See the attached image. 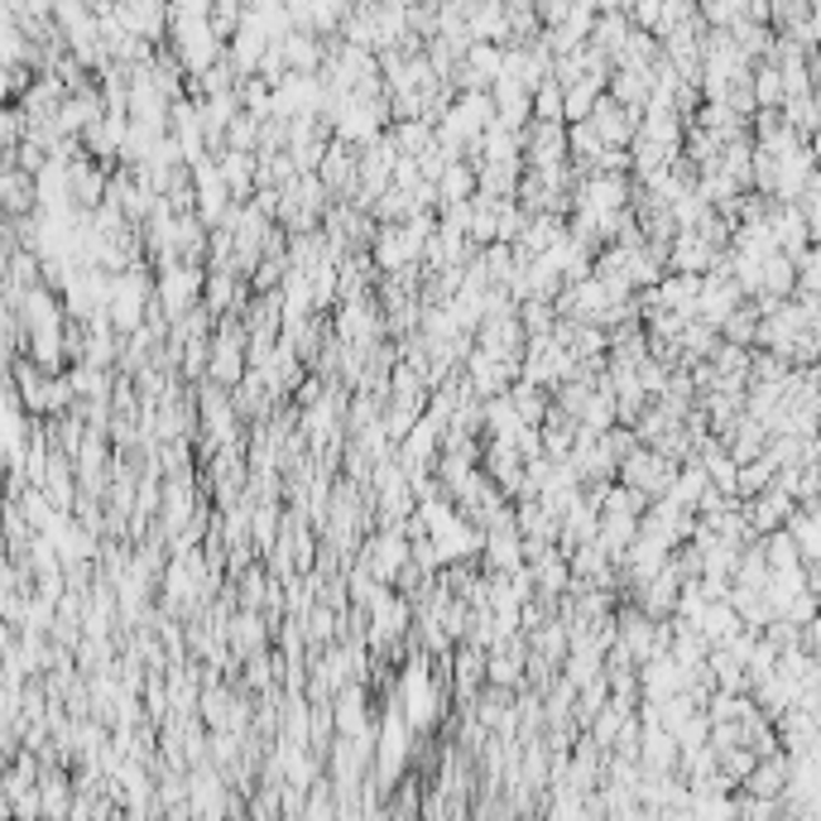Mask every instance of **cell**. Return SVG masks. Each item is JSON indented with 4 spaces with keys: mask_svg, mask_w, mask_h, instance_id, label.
<instances>
[{
    "mask_svg": "<svg viewBox=\"0 0 821 821\" xmlns=\"http://www.w3.org/2000/svg\"><path fill=\"white\" fill-rule=\"evenodd\" d=\"M202 265H183V259H173V265L154 269V302L168 312V322L178 312H187L193 302H202Z\"/></svg>",
    "mask_w": 821,
    "mask_h": 821,
    "instance_id": "6da1fadb",
    "label": "cell"
},
{
    "mask_svg": "<svg viewBox=\"0 0 821 821\" xmlns=\"http://www.w3.org/2000/svg\"><path fill=\"white\" fill-rule=\"evenodd\" d=\"M366 255H370V265L380 269V274H394V269H403V265H418V255H423V240H418L403 222H399V226H374Z\"/></svg>",
    "mask_w": 821,
    "mask_h": 821,
    "instance_id": "7a4b0ae2",
    "label": "cell"
},
{
    "mask_svg": "<svg viewBox=\"0 0 821 821\" xmlns=\"http://www.w3.org/2000/svg\"><path fill=\"white\" fill-rule=\"evenodd\" d=\"M216 173H222L230 202H250L255 193V154L250 150H216Z\"/></svg>",
    "mask_w": 821,
    "mask_h": 821,
    "instance_id": "3957f363",
    "label": "cell"
},
{
    "mask_svg": "<svg viewBox=\"0 0 821 821\" xmlns=\"http://www.w3.org/2000/svg\"><path fill=\"white\" fill-rule=\"evenodd\" d=\"M788 538L798 543V557L802 562H817L821 557V524H817V500H798L783 519Z\"/></svg>",
    "mask_w": 821,
    "mask_h": 821,
    "instance_id": "277c9868",
    "label": "cell"
},
{
    "mask_svg": "<svg viewBox=\"0 0 821 821\" xmlns=\"http://www.w3.org/2000/svg\"><path fill=\"white\" fill-rule=\"evenodd\" d=\"M711 250H716V245H706L697 230L683 226V230H673V240H668V269H677V274H706V265H711Z\"/></svg>",
    "mask_w": 821,
    "mask_h": 821,
    "instance_id": "5b68a950",
    "label": "cell"
},
{
    "mask_svg": "<svg viewBox=\"0 0 821 821\" xmlns=\"http://www.w3.org/2000/svg\"><path fill=\"white\" fill-rule=\"evenodd\" d=\"M706 639V648H716V644H726L730 634H740L745 629V619L740 610H735L730 601H706V610L697 615V625H691Z\"/></svg>",
    "mask_w": 821,
    "mask_h": 821,
    "instance_id": "8992f818",
    "label": "cell"
},
{
    "mask_svg": "<svg viewBox=\"0 0 821 821\" xmlns=\"http://www.w3.org/2000/svg\"><path fill=\"white\" fill-rule=\"evenodd\" d=\"M697 288H701V274H677V269H663V279L654 284L658 308H673V312H687V317H691V302H697Z\"/></svg>",
    "mask_w": 821,
    "mask_h": 821,
    "instance_id": "52a82bcc",
    "label": "cell"
},
{
    "mask_svg": "<svg viewBox=\"0 0 821 821\" xmlns=\"http://www.w3.org/2000/svg\"><path fill=\"white\" fill-rule=\"evenodd\" d=\"M432 183H438V207H442V202H471L475 164H471V158H452V164H442V173Z\"/></svg>",
    "mask_w": 821,
    "mask_h": 821,
    "instance_id": "ba28073f",
    "label": "cell"
},
{
    "mask_svg": "<svg viewBox=\"0 0 821 821\" xmlns=\"http://www.w3.org/2000/svg\"><path fill=\"white\" fill-rule=\"evenodd\" d=\"M389 140H394V150L399 154H423L428 144H432V135H428V121H399L394 130H389Z\"/></svg>",
    "mask_w": 821,
    "mask_h": 821,
    "instance_id": "9c48e42d",
    "label": "cell"
},
{
    "mask_svg": "<svg viewBox=\"0 0 821 821\" xmlns=\"http://www.w3.org/2000/svg\"><path fill=\"white\" fill-rule=\"evenodd\" d=\"M538 121H562V86L557 82H543L538 86V101H533Z\"/></svg>",
    "mask_w": 821,
    "mask_h": 821,
    "instance_id": "30bf717a",
    "label": "cell"
},
{
    "mask_svg": "<svg viewBox=\"0 0 821 821\" xmlns=\"http://www.w3.org/2000/svg\"><path fill=\"white\" fill-rule=\"evenodd\" d=\"M749 86H755V101H763V106H773V101H783V72H759V78L755 82H749Z\"/></svg>",
    "mask_w": 821,
    "mask_h": 821,
    "instance_id": "8fae6325",
    "label": "cell"
}]
</instances>
